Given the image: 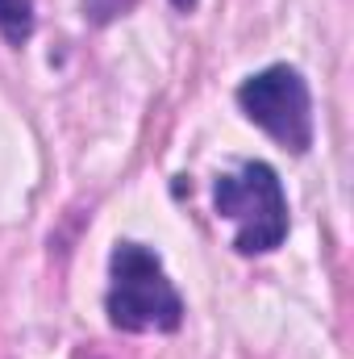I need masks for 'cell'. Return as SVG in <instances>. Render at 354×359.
Returning <instances> with one entry per match:
<instances>
[{
	"instance_id": "obj_1",
	"label": "cell",
	"mask_w": 354,
	"mask_h": 359,
	"mask_svg": "<svg viewBox=\"0 0 354 359\" xmlns=\"http://www.w3.org/2000/svg\"><path fill=\"white\" fill-rule=\"evenodd\" d=\"M108 322L117 330H179L183 301L159 264L155 251L138 243H117L113 251V284H108Z\"/></svg>"
},
{
	"instance_id": "obj_2",
	"label": "cell",
	"mask_w": 354,
	"mask_h": 359,
	"mask_svg": "<svg viewBox=\"0 0 354 359\" xmlns=\"http://www.w3.org/2000/svg\"><path fill=\"white\" fill-rule=\"evenodd\" d=\"M217 213L238 222V255H267L288 238V201L275 168L246 163L242 176H221L213 188Z\"/></svg>"
},
{
	"instance_id": "obj_6",
	"label": "cell",
	"mask_w": 354,
	"mask_h": 359,
	"mask_svg": "<svg viewBox=\"0 0 354 359\" xmlns=\"http://www.w3.org/2000/svg\"><path fill=\"white\" fill-rule=\"evenodd\" d=\"M171 4H176V8H183V13H187V8H196V0H171Z\"/></svg>"
},
{
	"instance_id": "obj_5",
	"label": "cell",
	"mask_w": 354,
	"mask_h": 359,
	"mask_svg": "<svg viewBox=\"0 0 354 359\" xmlns=\"http://www.w3.org/2000/svg\"><path fill=\"white\" fill-rule=\"evenodd\" d=\"M129 4H134V0H84V8H88V17L96 21V25H104V21H113V17H121Z\"/></svg>"
},
{
	"instance_id": "obj_3",
	"label": "cell",
	"mask_w": 354,
	"mask_h": 359,
	"mask_svg": "<svg viewBox=\"0 0 354 359\" xmlns=\"http://www.w3.org/2000/svg\"><path fill=\"white\" fill-rule=\"evenodd\" d=\"M238 104L283 151H296V155L309 151V142H313V104H309V84L296 67L275 63L259 76H250L238 88Z\"/></svg>"
},
{
	"instance_id": "obj_4",
	"label": "cell",
	"mask_w": 354,
	"mask_h": 359,
	"mask_svg": "<svg viewBox=\"0 0 354 359\" xmlns=\"http://www.w3.org/2000/svg\"><path fill=\"white\" fill-rule=\"evenodd\" d=\"M0 34L21 46L34 34V4L29 0H0Z\"/></svg>"
}]
</instances>
